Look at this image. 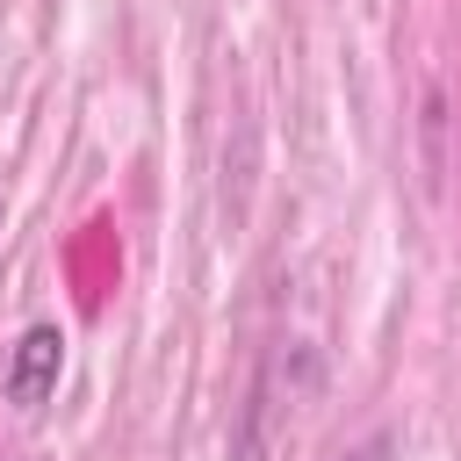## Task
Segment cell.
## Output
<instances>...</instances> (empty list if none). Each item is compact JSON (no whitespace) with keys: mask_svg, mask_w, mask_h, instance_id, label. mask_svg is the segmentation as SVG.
Returning a JSON list of instances; mask_svg holds the SVG:
<instances>
[{"mask_svg":"<svg viewBox=\"0 0 461 461\" xmlns=\"http://www.w3.org/2000/svg\"><path fill=\"white\" fill-rule=\"evenodd\" d=\"M58 367H65V331H58V324H29V331L14 339V360H7V403H22V411L50 403Z\"/></svg>","mask_w":461,"mask_h":461,"instance_id":"6da1fadb","label":"cell"},{"mask_svg":"<svg viewBox=\"0 0 461 461\" xmlns=\"http://www.w3.org/2000/svg\"><path fill=\"white\" fill-rule=\"evenodd\" d=\"M439 130H447V94L432 86V94H425V144H432V187H439V173H447V158H439Z\"/></svg>","mask_w":461,"mask_h":461,"instance_id":"7a4b0ae2","label":"cell"},{"mask_svg":"<svg viewBox=\"0 0 461 461\" xmlns=\"http://www.w3.org/2000/svg\"><path fill=\"white\" fill-rule=\"evenodd\" d=\"M339 461H396V432H367L353 454H339Z\"/></svg>","mask_w":461,"mask_h":461,"instance_id":"3957f363","label":"cell"}]
</instances>
